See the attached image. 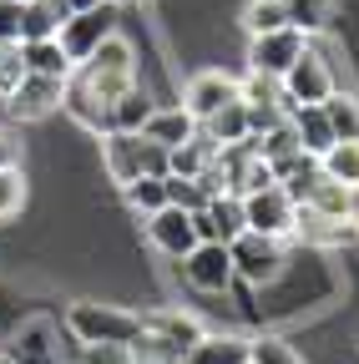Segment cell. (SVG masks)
I'll list each match as a JSON object with an SVG mask.
<instances>
[{
	"mask_svg": "<svg viewBox=\"0 0 359 364\" xmlns=\"http://www.w3.org/2000/svg\"><path fill=\"white\" fill-rule=\"evenodd\" d=\"M66 329L76 334V344H127V349L147 344L142 314H132L122 304H97V299H76L66 309Z\"/></svg>",
	"mask_w": 359,
	"mask_h": 364,
	"instance_id": "obj_1",
	"label": "cell"
},
{
	"mask_svg": "<svg viewBox=\"0 0 359 364\" xmlns=\"http://www.w3.org/2000/svg\"><path fill=\"white\" fill-rule=\"evenodd\" d=\"M76 76L107 102V112H112V102L122 97V91H132V86L142 81V76H137V51H132V41H127V36H107L97 51L76 66Z\"/></svg>",
	"mask_w": 359,
	"mask_h": 364,
	"instance_id": "obj_2",
	"label": "cell"
},
{
	"mask_svg": "<svg viewBox=\"0 0 359 364\" xmlns=\"http://www.w3.org/2000/svg\"><path fill=\"white\" fill-rule=\"evenodd\" d=\"M102 167L117 188L137 177H167V147H157L142 132H107L102 136Z\"/></svg>",
	"mask_w": 359,
	"mask_h": 364,
	"instance_id": "obj_3",
	"label": "cell"
},
{
	"mask_svg": "<svg viewBox=\"0 0 359 364\" xmlns=\"http://www.w3.org/2000/svg\"><path fill=\"white\" fill-rule=\"evenodd\" d=\"M228 253H233L238 284H253V289L279 284V279H284V268H289L284 243H279V238H263V233H238V238L228 243Z\"/></svg>",
	"mask_w": 359,
	"mask_h": 364,
	"instance_id": "obj_4",
	"label": "cell"
},
{
	"mask_svg": "<svg viewBox=\"0 0 359 364\" xmlns=\"http://www.w3.org/2000/svg\"><path fill=\"white\" fill-rule=\"evenodd\" d=\"M243 223H248V233H263V238L289 243L294 228H299V203L274 182V188H263V193H248V198H243Z\"/></svg>",
	"mask_w": 359,
	"mask_h": 364,
	"instance_id": "obj_5",
	"label": "cell"
},
{
	"mask_svg": "<svg viewBox=\"0 0 359 364\" xmlns=\"http://www.w3.org/2000/svg\"><path fill=\"white\" fill-rule=\"evenodd\" d=\"M279 86H284V112H299V107H324V102H329V91H334V71H329V61L309 46V51L289 66V76H284Z\"/></svg>",
	"mask_w": 359,
	"mask_h": 364,
	"instance_id": "obj_6",
	"label": "cell"
},
{
	"mask_svg": "<svg viewBox=\"0 0 359 364\" xmlns=\"http://www.w3.org/2000/svg\"><path fill=\"white\" fill-rule=\"evenodd\" d=\"M304 51H309V36H304L299 26L268 31V36H248V71L284 81V76H289V66H294Z\"/></svg>",
	"mask_w": 359,
	"mask_h": 364,
	"instance_id": "obj_7",
	"label": "cell"
},
{
	"mask_svg": "<svg viewBox=\"0 0 359 364\" xmlns=\"http://www.w3.org/2000/svg\"><path fill=\"white\" fill-rule=\"evenodd\" d=\"M228 102H238V76H228V71L213 66V71H198V76L183 86V102H177V107H183V112L203 127V122H213Z\"/></svg>",
	"mask_w": 359,
	"mask_h": 364,
	"instance_id": "obj_8",
	"label": "cell"
},
{
	"mask_svg": "<svg viewBox=\"0 0 359 364\" xmlns=\"http://www.w3.org/2000/svg\"><path fill=\"white\" fill-rule=\"evenodd\" d=\"M107 36H117V6H97V11H81V16H66V26H61V51L71 56V66H81L86 56L97 51V46L107 41Z\"/></svg>",
	"mask_w": 359,
	"mask_h": 364,
	"instance_id": "obj_9",
	"label": "cell"
},
{
	"mask_svg": "<svg viewBox=\"0 0 359 364\" xmlns=\"http://www.w3.org/2000/svg\"><path fill=\"white\" fill-rule=\"evenodd\" d=\"M183 279H188L198 294H228V289L238 284L228 243H198V248L183 258Z\"/></svg>",
	"mask_w": 359,
	"mask_h": 364,
	"instance_id": "obj_10",
	"label": "cell"
},
{
	"mask_svg": "<svg viewBox=\"0 0 359 364\" xmlns=\"http://www.w3.org/2000/svg\"><path fill=\"white\" fill-rule=\"evenodd\" d=\"M147 238H152V248L157 253H167V258H177L183 263L193 248H198V223H193V213L188 208H162V213H152L147 218Z\"/></svg>",
	"mask_w": 359,
	"mask_h": 364,
	"instance_id": "obj_11",
	"label": "cell"
},
{
	"mask_svg": "<svg viewBox=\"0 0 359 364\" xmlns=\"http://www.w3.org/2000/svg\"><path fill=\"white\" fill-rule=\"evenodd\" d=\"M193 223H198V243H233L238 233H248V223H243V198H238V193L213 198L208 208L193 213Z\"/></svg>",
	"mask_w": 359,
	"mask_h": 364,
	"instance_id": "obj_12",
	"label": "cell"
},
{
	"mask_svg": "<svg viewBox=\"0 0 359 364\" xmlns=\"http://www.w3.org/2000/svg\"><path fill=\"white\" fill-rule=\"evenodd\" d=\"M61 91H66V81L31 76V71H26V81L16 86V97L6 102V112H11L16 122H41V117H51V112L61 107Z\"/></svg>",
	"mask_w": 359,
	"mask_h": 364,
	"instance_id": "obj_13",
	"label": "cell"
},
{
	"mask_svg": "<svg viewBox=\"0 0 359 364\" xmlns=\"http://www.w3.org/2000/svg\"><path fill=\"white\" fill-rule=\"evenodd\" d=\"M294 238H304L309 248H349L359 233H354L349 218H324V213H314V208H299Z\"/></svg>",
	"mask_w": 359,
	"mask_h": 364,
	"instance_id": "obj_14",
	"label": "cell"
},
{
	"mask_svg": "<svg viewBox=\"0 0 359 364\" xmlns=\"http://www.w3.org/2000/svg\"><path fill=\"white\" fill-rule=\"evenodd\" d=\"M289 127H294V136H299V152L314 157V162L334 147V132H329L324 107H299V112H289Z\"/></svg>",
	"mask_w": 359,
	"mask_h": 364,
	"instance_id": "obj_15",
	"label": "cell"
},
{
	"mask_svg": "<svg viewBox=\"0 0 359 364\" xmlns=\"http://www.w3.org/2000/svg\"><path fill=\"white\" fill-rule=\"evenodd\" d=\"M213 162H218V142L198 127L193 142H177V147L167 152V177H203Z\"/></svg>",
	"mask_w": 359,
	"mask_h": 364,
	"instance_id": "obj_16",
	"label": "cell"
},
{
	"mask_svg": "<svg viewBox=\"0 0 359 364\" xmlns=\"http://www.w3.org/2000/svg\"><path fill=\"white\" fill-rule=\"evenodd\" d=\"M21 61L31 76H51V81H71L76 66L71 56L61 51V41H21Z\"/></svg>",
	"mask_w": 359,
	"mask_h": 364,
	"instance_id": "obj_17",
	"label": "cell"
},
{
	"mask_svg": "<svg viewBox=\"0 0 359 364\" xmlns=\"http://www.w3.org/2000/svg\"><path fill=\"white\" fill-rule=\"evenodd\" d=\"M142 136H152L157 147H167V152H172L177 142H193V136H198V122H193L183 107H177V102H172V107H157V112L147 117Z\"/></svg>",
	"mask_w": 359,
	"mask_h": 364,
	"instance_id": "obj_18",
	"label": "cell"
},
{
	"mask_svg": "<svg viewBox=\"0 0 359 364\" xmlns=\"http://www.w3.org/2000/svg\"><path fill=\"white\" fill-rule=\"evenodd\" d=\"M66 6L61 0H26L21 6V41H56L66 26Z\"/></svg>",
	"mask_w": 359,
	"mask_h": 364,
	"instance_id": "obj_19",
	"label": "cell"
},
{
	"mask_svg": "<svg viewBox=\"0 0 359 364\" xmlns=\"http://www.w3.org/2000/svg\"><path fill=\"white\" fill-rule=\"evenodd\" d=\"M248 359H253V339H238V334H203V344H193L183 364H248Z\"/></svg>",
	"mask_w": 359,
	"mask_h": 364,
	"instance_id": "obj_20",
	"label": "cell"
},
{
	"mask_svg": "<svg viewBox=\"0 0 359 364\" xmlns=\"http://www.w3.org/2000/svg\"><path fill=\"white\" fill-rule=\"evenodd\" d=\"M157 112V102H152V91L137 81V86H132V91H122V97L112 102V132H142L147 127V117Z\"/></svg>",
	"mask_w": 359,
	"mask_h": 364,
	"instance_id": "obj_21",
	"label": "cell"
},
{
	"mask_svg": "<svg viewBox=\"0 0 359 364\" xmlns=\"http://www.w3.org/2000/svg\"><path fill=\"white\" fill-rule=\"evenodd\" d=\"M203 132L213 136L218 147H238V142H248V136H253V127H248V102H243V97L228 102L213 122H203Z\"/></svg>",
	"mask_w": 359,
	"mask_h": 364,
	"instance_id": "obj_22",
	"label": "cell"
},
{
	"mask_svg": "<svg viewBox=\"0 0 359 364\" xmlns=\"http://www.w3.org/2000/svg\"><path fill=\"white\" fill-rule=\"evenodd\" d=\"M324 117H329V132H334V142H359V97L354 91H329V102H324Z\"/></svg>",
	"mask_w": 359,
	"mask_h": 364,
	"instance_id": "obj_23",
	"label": "cell"
},
{
	"mask_svg": "<svg viewBox=\"0 0 359 364\" xmlns=\"http://www.w3.org/2000/svg\"><path fill=\"white\" fill-rule=\"evenodd\" d=\"M122 198H127L132 213L147 223L152 213L167 208V177H137V182H127V188H122Z\"/></svg>",
	"mask_w": 359,
	"mask_h": 364,
	"instance_id": "obj_24",
	"label": "cell"
},
{
	"mask_svg": "<svg viewBox=\"0 0 359 364\" xmlns=\"http://www.w3.org/2000/svg\"><path fill=\"white\" fill-rule=\"evenodd\" d=\"M319 172L329 182H344V188H359V142H334L319 157Z\"/></svg>",
	"mask_w": 359,
	"mask_h": 364,
	"instance_id": "obj_25",
	"label": "cell"
},
{
	"mask_svg": "<svg viewBox=\"0 0 359 364\" xmlns=\"http://www.w3.org/2000/svg\"><path fill=\"white\" fill-rule=\"evenodd\" d=\"M284 26H289L284 0H248L243 6V31L248 36H268V31H284Z\"/></svg>",
	"mask_w": 359,
	"mask_h": 364,
	"instance_id": "obj_26",
	"label": "cell"
},
{
	"mask_svg": "<svg viewBox=\"0 0 359 364\" xmlns=\"http://www.w3.org/2000/svg\"><path fill=\"white\" fill-rule=\"evenodd\" d=\"M299 208H314V213H324V218H344L349 213V188H344V182L319 177V188H314L309 203H299Z\"/></svg>",
	"mask_w": 359,
	"mask_h": 364,
	"instance_id": "obj_27",
	"label": "cell"
},
{
	"mask_svg": "<svg viewBox=\"0 0 359 364\" xmlns=\"http://www.w3.org/2000/svg\"><path fill=\"white\" fill-rule=\"evenodd\" d=\"M26 81V61H21V41H0V102L16 97V86Z\"/></svg>",
	"mask_w": 359,
	"mask_h": 364,
	"instance_id": "obj_28",
	"label": "cell"
},
{
	"mask_svg": "<svg viewBox=\"0 0 359 364\" xmlns=\"http://www.w3.org/2000/svg\"><path fill=\"white\" fill-rule=\"evenodd\" d=\"M21 208H26V172L0 167V218H16Z\"/></svg>",
	"mask_w": 359,
	"mask_h": 364,
	"instance_id": "obj_29",
	"label": "cell"
},
{
	"mask_svg": "<svg viewBox=\"0 0 359 364\" xmlns=\"http://www.w3.org/2000/svg\"><path fill=\"white\" fill-rule=\"evenodd\" d=\"M284 6H289V26H299L304 36H314V31L329 21V6H324V0H284Z\"/></svg>",
	"mask_w": 359,
	"mask_h": 364,
	"instance_id": "obj_30",
	"label": "cell"
},
{
	"mask_svg": "<svg viewBox=\"0 0 359 364\" xmlns=\"http://www.w3.org/2000/svg\"><path fill=\"white\" fill-rule=\"evenodd\" d=\"M81 364H137V349H127V344H81Z\"/></svg>",
	"mask_w": 359,
	"mask_h": 364,
	"instance_id": "obj_31",
	"label": "cell"
},
{
	"mask_svg": "<svg viewBox=\"0 0 359 364\" xmlns=\"http://www.w3.org/2000/svg\"><path fill=\"white\" fill-rule=\"evenodd\" d=\"M253 364H304L284 339H274V334H263V339H253Z\"/></svg>",
	"mask_w": 359,
	"mask_h": 364,
	"instance_id": "obj_32",
	"label": "cell"
},
{
	"mask_svg": "<svg viewBox=\"0 0 359 364\" xmlns=\"http://www.w3.org/2000/svg\"><path fill=\"white\" fill-rule=\"evenodd\" d=\"M0 41H21V6L0 0Z\"/></svg>",
	"mask_w": 359,
	"mask_h": 364,
	"instance_id": "obj_33",
	"label": "cell"
},
{
	"mask_svg": "<svg viewBox=\"0 0 359 364\" xmlns=\"http://www.w3.org/2000/svg\"><path fill=\"white\" fill-rule=\"evenodd\" d=\"M0 167H21V142L0 127Z\"/></svg>",
	"mask_w": 359,
	"mask_h": 364,
	"instance_id": "obj_34",
	"label": "cell"
},
{
	"mask_svg": "<svg viewBox=\"0 0 359 364\" xmlns=\"http://www.w3.org/2000/svg\"><path fill=\"white\" fill-rule=\"evenodd\" d=\"M61 6H66L71 16H81V11H97V6H102V0H61Z\"/></svg>",
	"mask_w": 359,
	"mask_h": 364,
	"instance_id": "obj_35",
	"label": "cell"
},
{
	"mask_svg": "<svg viewBox=\"0 0 359 364\" xmlns=\"http://www.w3.org/2000/svg\"><path fill=\"white\" fill-rule=\"evenodd\" d=\"M349 223H354V233H359V188H349V213H344Z\"/></svg>",
	"mask_w": 359,
	"mask_h": 364,
	"instance_id": "obj_36",
	"label": "cell"
},
{
	"mask_svg": "<svg viewBox=\"0 0 359 364\" xmlns=\"http://www.w3.org/2000/svg\"><path fill=\"white\" fill-rule=\"evenodd\" d=\"M102 6H132V0H102Z\"/></svg>",
	"mask_w": 359,
	"mask_h": 364,
	"instance_id": "obj_37",
	"label": "cell"
},
{
	"mask_svg": "<svg viewBox=\"0 0 359 364\" xmlns=\"http://www.w3.org/2000/svg\"><path fill=\"white\" fill-rule=\"evenodd\" d=\"M0 364H16V359H11V354H0Z\"/></svg>",
	"mask_w": 359,
	"mask_h": 364,
	"instance_id": "obj_38",
	"label": "cell"
},
{
	"mask_svg": "<svg viewBox=\"0 0 359 364\" xmlns=\"http://www.w3.org/2000/svg\"><path fill=\"white\" fill-rule=\"evenodd\" d=\"M16 6H26V0H16Z\"/></svg>",
	"mask_w": 359,
	"mask_h": 364,
	"instance_id": "obj_39",
	"label": "cell"
},
{
	"mask_svg": "<svg viewBox=\"0 0 359 364\" xmlns=\"http://www.w3.org/2000/svg\"><path fill=\"white\" fill-rule=\"evenodd\" d=\"M248 364H253V359H248Z\"/></svg>",
	"mask_w": 359,
	"mask_h": 364,
	"instance_id": "obj_40",
	"label": "cell"
}]
</instances>
